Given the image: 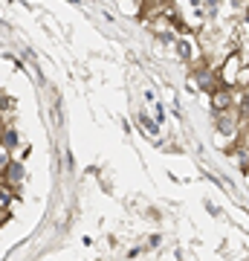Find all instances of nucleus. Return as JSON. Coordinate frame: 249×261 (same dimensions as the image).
Wrapping results in <instances>:
<instances>
[{
    "label": "nucleus",
    "instance_id": "f257e3e1",
    "mask_svg": "<svg viewBox=\"0 0 249 261\" xmlns=\"http://www.w3.org/2000/svg\"><path fill=\"white\" fill-rule=\"evenodd\" d=\"M177 53L183 58H191V49H188V44H177Z\"/></svg>",
    "mask_w": 249,
    "mask_h": 261
}]
</instances>
